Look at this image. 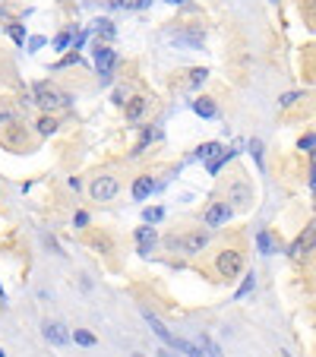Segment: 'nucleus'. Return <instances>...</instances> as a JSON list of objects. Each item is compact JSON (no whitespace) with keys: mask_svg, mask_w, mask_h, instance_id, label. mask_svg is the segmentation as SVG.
I'll use <instances>...</instances> for the list:
<instances>
[{"mask_svg":"<svg viewBox=\"0 0 316 357\" xmlns=\"http://www.w3.org/2000/svg\"><path fill=\"white\" fill-rule=\"evenodd\" d=\"M155 190V183H152V177H139L136 183H133V196L136 199H145L149 193H152Z\"/></svg>","mask_w":316,"mask_h":357,"instance_id":"13","label":"nucleus"},{"mask_svg":"<svg viewBox=\"0 0 316 357\" xmlns=\"http://www.w3.org/2000/svg\"><path fill=\"white\" fill-rule=\"evenodd\" d=\"M145 323L152 326V332H155V335H158V338H161V342L168 345V348H174V351H180V354H199V348H196V345H190V342H183V338L171 335L168 329H164V323H161V319H155L152 313H145Z\"/></svg>","mask_w":316,"mask_h":357,"instance_id":"1","label":"nucleus"},{"mask_svg":"<svg viewBox=\"0 0 316 357\" xmlns=\"http://www.w3.org/2000/svg\"><path fill=\"white\" fill-rule=\"evenodd\" d=\"M228 202H237V205H247V202H253V193L247 190L244 183H234L231 190H228Z\"/></svg>","mask_w":316,"mask_h":357,"instance_id":"11","label":"nucleus"},{"mask_svg":"<svg viewBox=\"0 0 316 357\" xmlns=\"http://www.w3.org/2000/svg\"><path fill=\"white\" fill-rule=\"evenodd\" d=\"M41 45H45V38H32V41H29V48H32V51H38Z\"/></svg>","mask_w":316,"mask_h":357,"instance_id":"31","label":"nucleus"},{"mask_svg":"<svg viewBox=\"0 0 316 357\" xmlns=\"http://www.w3.org/2000/svg\"><path fill=\"white\" fill-rule=\"evenodd\" d=\"M73 98L70 95H64L60 89H54L51 82H38L35 86V104H41V108H48V111H57V108H67Z\"/></svg>","mask_w":316,"mask_h":357,"instance_id":"2","label":"nucleus"},{"mask_svg":"<svg viewBox=\"0 0 316 357\" xmlns=\"http://www.w3.org/2000/svg\"><path fill=\"white\" fill-rule=\"evenodd\" d=\"M38 130L48 136V133H54V130H57V123H54V117H41V120H38Z\"/></svg>","mask_w":316,"mask_h":357,"instance_id":"20","label":"nucleus"},{"mask_svg":"<svg viewBox=\"0 0 316 357\" xmlns=\"http://www.w3.org/2000/svg\"><path fill=\"white\" fill-rule=\"evenodd\" d=\"M193 111L199 117H215V104H212V98H196L193 101Z\"/></svg>","mask_w":316,"mask_h":357,"instance_id":"14","label":"nucleus"},{"mask_svg":"<svg viewBox=\"0 0 316 357\" xmlns=\"http://www.w3.org/2000/svg\"><path fill=\"white\" fill-rule=\"evenodd\" d=\"M209 243V234L202 231H193V234H183V237H171L168 247L171 250H180V253H202V247Z\"/></svg>","mask_w":316,"mask_h":357,"instance_id":"3","label":"nucleus"},{"mask_svg":"<svg viewBox=\"0 0 316 357\" xmlns=\"http://www.w3.org/2000/svg\"><path fill=\"white\" fill-rule=\"evenodd\" d=\"M161 215H164L161 209H145V212H142V218H145V224H155V221H161Z\"/></svg>","mask_w":316,"mask_h":357,"instance_id":"21","label":"nucleus"},{"mask_svg":"<svg viewBox=\"0 0 316 357\" xmlns=\"http://www.w3.org/2000/svg\"><path fill=\"white\" fill-rule=\"evenodd\" d=\"M54 48H57V51L70 48V35H57V38H54Z\"/></svg>","mask_w":316,"mask_h":357,"instance_id":"25","label":"nucleus"},{"mask_svg":"<svg viewBox=\"0 0 316 357\" xmlns=\"http://www.w3.org/2000/svg\"><path fill=\"white\" fill-rule=\"evenodd\" d=\"M250 291H253V275H247V281L237 288V297H244V294H250Z\"/></svg>","mask_w":316,"mask_h":357,"instance_id":"24","label":"nucleus"},{"mask_svg":"<svg viewBox=\"0 0 316 357\" xmlns=\"http://www.w3.org/2000/svg\"><path fill=\"white\" fill-rule=\"evenodd\" d=\"M240 269H244V256H240L237 250H225L218 256V272L225 275V278H234Z\"/></svg>","mask_w":316,"mask_h":357,"instance_id":"5","label":"nucleus"},{"mask_svg":"<svg viewBox=\"0 0 316 357\" xmlns=\"http://www.w3.org/2000/svg\"><path fill=\"white\" fill-rule=\"evenodd\" d=\"M168 4H183V0H168Z\"/></svg>","mask_w":316,"mask_h":357,"instance_id":"33","label":"nucleus"},{"mask_svg":"<svg viewBox=\"0 0 316 357\" xmlns=\"http://www.w3.org/2000/svg\"><path fill=\"white\" fill-rule=\"evenodd\" d=\"M73 338H76V345H86V348L95 345V335L86 332V329H76V332H73Z\"/></svg>","mask_w":316,"mask_h":357,"instance_id":"16","label":"nucleus"},{"mask_svg":"<svg viewBox=\"0 0 316 357\" xmlns=\"http://www.w3.org/2000/svg\"><path fill=\"white\" fill-rule=\"evenodd\" d=\"M149 111V101L142 98V95H136V98H130L127 101V108H123V114H127V120H139L142 114Z\"/></svg>","mask_w":316,"mask_h":357,"instance_id":"9","label":"nucleus"},{"mask_svg":"<svg viewBox=\"0 0 316 357\" xmlns=\"http://www.w3.org/2000/svg\"><path fill=\"white\" fill-rule=\"evenodd\" d=\"M117 7H123V10H142V7H149L152 0H114Z\"/></svg>","mask_w":316,"mask_h":357,"instance_id":"18","label":"nucleus"},{"mask_svg":"<svg viewBox=\"0 0 316 357\" xmlns=\"http://www.w3.org/2000/svg\"><path fill=\"white\" fill-rule=\"evenodd\" d=\"M95 67H98L101 86H108V82H111V70H114V51H111L108 45H98V48H95Z\"/></svg>","mask_w":316,"mask_h":357,"instance_id":"4","label":"nucleus"},{"mask_svg":"<svg viewBox=\"0 0 316 357\" xmlns=\"http://www.w3.org/2000/svg\"><path fill=\"white\" fill-rule=\"evenodd\" d=\"M70 64H79V54H70V57H64L57 67H70Z\"/></svg>","mask_w":316,"mask_h":357,"instance_id":"28","label":"nucleus"},{"mask_svg":"<svg viewBox=\"0 0 316 357\" xmlns=\"http://www.w3.org/2000/svg\"><path fill=\"white\" fill-rule=\"evenodd\" d=\"M231 155H234V152H231V149H228V152H221L218 158H212V161H209V174H218V167H221V164H225V161H228Z\"/></svg>","mask_w":316,"mask_h":357,"instance_id":"19","label":"nucleus"},{"mask_svg":"<svg viewBox=\"0 0 316 357\" xmlns=\"http://www.w3.org/2000/svg\"><path fill=\"white\" fill-rule=\"evenodd\" d=\"M215 152H221V145H218V142H206V145H199V149H196V155H199V158H212Z\"/></svg>","mask_w":316,"mask_h":357,"instance_id":"17","label":"nucleus"},{"mask_svg":"<svg viewBox=\"0 0 316 357\" xmlns=\"http://www.w3.org/2000/svg\"><path fill=\"white\" fill-rule=\"evenodd\" d=\"M10 35H13V38H16V41H19V45L26 41V35H23V29H19V26H13V29H10Z\"/></svg>","mask_w":316,"mask_h":357,"instance_id":"27","label":"nucleus"},{"mask_svg":"<svg viewBox=\"0 0 316 357\" xmlns=\"http://www.w3.org/2000/svg\"><path fill=\"white\" fill-rule=\"evenodd\" d=\"M117 196V177H98L95 183H92V199H98V202H108V199H114Z\"/></svg>","mask_w":316,"mask_h":357,"instance_id":"6","label":"nucleus"},{"mask_svg":"<svg viewBox=\"0 0 316 357\" xmlns=\"http://www.w3.org/2000/svg\"><path fill=\"white\" fill-rule=\"evenodd\" d=\"M86 221H89V215H86V212H79L76 218H73V224H76V228H82V224H86Z\"/></svg>","mask_w":316,"mask_h":357,"instance_id":"30","label":"nucleus"},{"mask_svg":"<svg viewBox=\"0 0 316 357\" xmlns=\"http://www.w3.org/2000/svg\"><path fill=\"white\" fill-rule=\"evenodd\" d=\"M45 338L51 345H67L70 342V335H67V329L60 323H45Z\"/></svg>","mask_w":316,"mask_h":357,"instance_id":"10","label":"nucleus"},{"mask_svg":"<svg viewBox=\"0 0 316 357\" xmlns=\"http://www.w3.org/2000/svg\"><path fill=\"white\" fill-rule=\"evenodd\" d=\"M139 253H152V243H155V228H139Z\"/></svg>","mask_w":316,"mask_h":357,"instance_id":"12","label":"nucleus"},{"mask_svg":"<svg viewBox=\"0 0 316 357\" xmlns=\"http://www.w3.org/2000/svg\"><path fill=\"white\" fill-rule=\"evenodd\" d=\"M297 98H301V95H297V92H288V95H282V104H285V108H291V104H294Z\"/></svg>","mask_w":316,"mask_h":357,"instance_id":"26","label":"nucleus"},{"mask_svg":"<svg viewBox=\"0 0 316 357\" xmlns=\"http://www.w3.org/2000/svg\"><path fill=\"white\" fill-rule=\"evenodd\" d=\"M206 76H209L206 70H193V73H190V86H193V89H196V86H202V82H206Z\"/></svg>","mask_w":316,"mask_h":357,"instance_id":"22","label":"nucleus"},{"mask_svg":"<svg viewBox=\"0 0 316 357\" xmlns=\"http://www.w3.org/2000/svg\"><path fill=\"white\" fill-rule=\"evenodd\" d=\"M256 247H259V253H275V247H272V237H269L266 231H259V234H256Z\"/></svg>","mask_w":316,"mask_h":357,"instance_id":"15","label":"nucleus"},{"mask_svg":"<svg viewBox=\"0 0 316 357\" xmlns=\"http://www.w3.org/2000/svg\"><path fill=\"white\" fill-rule=\"evenodd\" d=\"M228 218H231V209H228L225 202H215V205H209V209H206V215H202V221H206L209 228H218V224H225Z\"/></svg>","mask_w":316,"mask_h":357,"instance_id":"7","label":"nucleus"},{"mask_svg":"<svg viewBox=\"0 0 316 357\" xmlns=\"http://www.w3.org/2000/svg\"><path fill=\"white\" fill-rule=\"evenodd\" d=\"M95 26H98V32H101V35H108V38L114 35V23H111V19H101V23H95Z\"/></svg>","mask_w":316,"mask_h":357,"instance_id":"23","label":"nucleus"},{"mask_svg":"<svg viewBox=\"0 0 316 357\" xmlns=\"http://www.w3.org/2000/svg\"><path fill=\"white\" fill-rule=\"evenodd\" d=\"M316 247V228H307V234H301L294 240V247H291V253L294 256H304L307 250H313Z\"/></svg>","mask_w":316,"mask_h":357,"instance_id":"8","label":"nucleus"},{"mask_svg":"<svg viewBox=\"0 0 316 357\" xmlns=\"http://www.w3.org/2000/svg\"><path fill=\"white\" fill-rule=\"evenodd\" d=\"M301 149H316V136H304L301 139Z\"/></svg>","mask_w":316,"mask_h":357,"instance_id":"29","label":"nucleus"},{"mask_svg":"<svg viewBox=\"0 0 316 357\" xmlns=\"http://www.w3.org/2000/svg\"><path fill=\"white\" fill-rule=\"evenodd\" d=\"M313 193H316V167H313Z\"/></svg>","mask_w":316,"mask_h":357,"instance_id":"32","label":"nucleus"}]
</instances>
